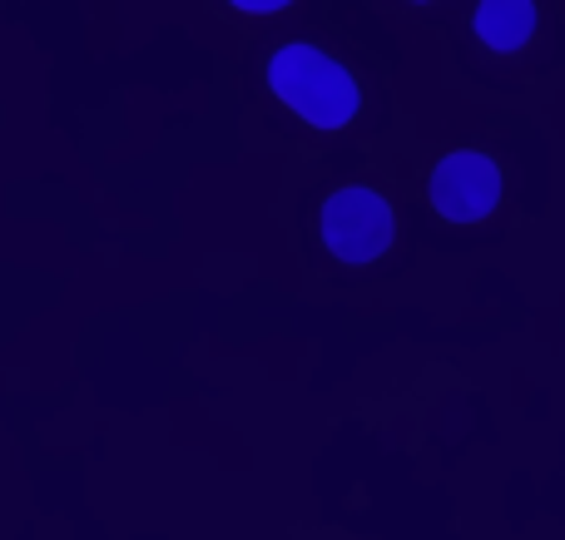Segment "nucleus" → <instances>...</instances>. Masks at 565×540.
Masks as SVG:
<instances>
[{
	"instance_id": "nucleus-1",
	"label": "nucleus",
	"mask_w": 565,
	"mask_h": 540,
	"mask_svg": "<svg viewBox=\"0 0 565 540\" xmlns=\"http://www.w3.org/2000/svg\"><path fill=\"white\" fill-rule=\"evenodd\" d=\"M268 85H274V95L282 105L298 109L318 129H338L358 115V85H352V75L338 60L322 55V50L302 45V40L298 45H282L274 55Z\"/></svg>"
},
{
	"instance_id": "nucleus-2",
	"label": "nucleus",
	"mask_w": 565,
	"mask_h": 540,
	"mask_svg": "<svg viewBox=\"0 0 565 540\" xmlns=\"http://www.w3.org/2000/svg\"><path fill=\"white\" fill-rule=\"evenodd\" d=\"M322 244L342 263H372L392 244V208L382 194L362 184H348L322 204Z\"/></svg>"
},
{
	"instance_id": "nucleus-3",
	"label": "nucleus",
	"mask_w": 565,
	"mask_h": 540,
	"mask_svg": "<svg viewBox=\"0 0 565 540\" xmlns=\"http://www.w3.org/2000/svg\"><path fill=\"white\" fill-rule=\"evenodd\" d=\"M501 198V169L487 154H447L431 174V204L451 224H477Z\"/></svg>"
},
{
	"instance_id": "nucleus-4",
	"label": "nucleus",
	"mask_w": 565,
	"mask_h": 540,
	"mask_svg": "<svg viewBox=\"0 0 565 540\" xmlns=\"http://www.w3.org/2000/svg\"><path fill=\"white\" fill-rule=\"evenodd\" d=\"M536 30V6L531 0H481L477 6V35L491 50H521Z\"/></svg>"
},
{
	"instance_id": "nucleus-5",
	"label": "nucleus",
	"mask_w": 565,
	"mask_h": 540,
	"mask_svg": "<svg viewBox=\"0 0 565 540\" xmlns=\"http://www.w3.org/2000/svg\"><path fill=\"white\" fill-rule=\"evenodd\" d=\"M238 10H258V15H264V10H282L288 6V0H234Z\"/></svg>"
}]
</instances>
